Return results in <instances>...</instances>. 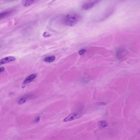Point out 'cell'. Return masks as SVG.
<instances>
[{"label":"cell","mask_w":140,"mask_h":140,"mask_svg":"<svg viewBox=\"0 0 140 140\" xmlns=\"http://www.w3.org/2000/svg\"><path fill=\"white\" fill-rule=\"evenodd\" d=\"M79 17L78 15L74 14H67L63 18L62 22L66 26H73L78 22Z\"/></svg>","instance_id":"1"},{"label":"cell","mask_w":140,"mask_h":140,"mask_svg":"<svg viewBox=\"0 0 140 140\" xmlns=\"http://www.w3.org/2000/svg\"><path fill=\"white\" fill-rule=\"evenodd\" d=\"M55 57L53 56H48L46 57L44 59L45 62H53L55 60Z\"/></svg>","instance_id":"8"},{"label":"cell","mask_w":140,"mask_h":140,"mask_svg":"<svg viewBox=\"0 0 140 140\" xmlns=\"http://www.w3.org/2000/svg\"><path fill=\"white\" fill-rule=\"evenodd\" d=\"M51 35V34H50L49 33L47 32H44L43 34V36L45 37H49Z\"/></svg>","instance_id":"10"},{"label":"cell","mask_w":140,"mask_h":140,"mask_svg":"<svg viewBox=\"0 0 140 140\" xmlns=\"http://www.w3.org/2000/svg\"><path fill=\"white\" fill-rule=\"evenodd\" d=\"M97 104L98 105H106V103L104 102L98 103H97Z\"/></svg>","instance_id":"13"},{"label":"cell","mask_w":140,"mask_h":140,"mask_svg":"<svg viewBox=\"0 0 140 140\" xmlns=\"http://www.w3.org/2000/svg\"><path fill=\"white\" fill-rule=\"evenodd\" d=\"M16 58L13 56L6 57L0 60V65L16 60Z\"/></svg>","instance_id":"4"},{"label":"cell","mask_w":140,"mask_h":140,"mask_svg":"<svg viewBox=\"0 0 140 140\" xmlns=\"http://www.w3.org/2000/svg\"><path fill=\"white\" fill-rule=\"evenodd\" d=\"M5 69L4 67H0V73L4 72L5 70Z\"/></svg>","instance_id":"12"},{"label":"cell","mask_w":140,"mask_h":140,"mask_svg":"<svg viewBox=\"0 0 140 140\" xmlns=\"http://www.w3.org/2000/svg\"><path fill=\"white\" fill-rule=\"evenodd\" d=\"M35 2V0H23L21 1V3L24 6L27 7L33 4Z\"/></svg>","instance_id":"6"},{"label":"cell","mask_w":140,"mask_h":140,"mask_svg":"<svg viewBox=\"0 0 140 140\" xmlns=\"http://www.w3.org/2000/svg\"><path fill=\"white\" fill-rule=\"evenodd\" d=\"M99 1L95 0L90 1L86 2L83 4L82 8L83 10H87L92 8L96 4L98 3Z\"/></svg>","instance_id":"3"},{"label":"cell","mask_w":140,"mask_h":140,"mask_svg":"<svg viewBox=\"0 0 140 140\" xmlns=\"http://www.w3.org/2000/svg\"><path fill=\"white\" fill-rule=\"evenodd\" d=\"M37 76V74H32L28 76L24 80L23 82V87H24V85L32 82L35 79L36 77Z\"/></svg>","instance_id":"5"},{"label":"cell","mask_w":140,"mask_h":140,"mask_svg":"<svg viewBox=\"0 0 140 140\" xmlns=\"http://www.w3.org/2000/svg\"><path fill=\"white\" fill-rule=\"evenodd\" d=\"M86 51V50L85 49H82L80 50L79 52V54L80 55H82L83 54H84L85 52Z\"/></svg>","instance_id":"11"},{"label":"cell","mask_w":140,"mask_h":140,"mask_svg":"<svg viewBox=\"0 0 140 140\" xmlns=\"http://www.w3.org/2000/svg\"><path fill=\"white\" fill-rule=\"evenodd\" d=\"M99 125L100 127L104 128L108 126L107 122L104 121H100L99 123Z\"/></svg>","instance_id":"9"},{"label":"cell","mask_w":140,"mask_h":140,"mask_svg":"<svg viewBox=\"0 0 140 140\" xmlns=\"http://www.w3.org/2000/svg\"><path fill=\"white\" fill-rule=\"evenodd\" d=\"M28 96V95H25L21 97L19 100L18 104L21 105L25 103L27 100Z\"/></svg>","instance_id":"7"},{"label":"cell","mask_w":140,"mask_h":140,"mask_svg":"<svg viewBox=\"0 0 140 140\" xmlns=\"http://www.w3.org/2000/svg\"><path fill=\"white\" fill-rule=\"evenodd\" d=\"M82 115L77 113H72L65 118L63 120L64 122H68L73 121L79 119L82 116Z\"/></svg>","instance_id":"2"},{"label":"cell","mask_w":140,"mask_h":140,"mask_svg":"<svg viewBox=\"0 0 140 140\" xmlns=\"http://www.w3.org/2000/svg\"><path fill=\"white\" fill-rule=\"evenodd\" d=\"M40 120V117H38V118H37L35 120V122H39Z\"/></svg>","instance_id":"14"}]
</instances>
